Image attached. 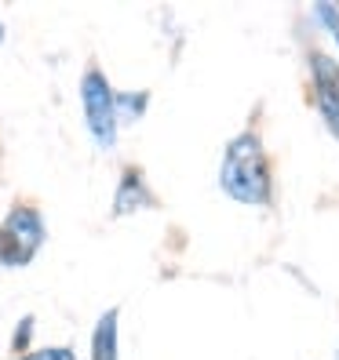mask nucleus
Listing matches in <instances>:
<instances>
[{
    "label": "nucleus",
    "mask_w": 339,
    "mask_h": 360,
    "mask_svg": "<svg viewBox=\"0 0 339 360\" xmlns=\"http://www.w3.org/2000/svg\"><path fill=\"white\" fill-rule=\"evenodd\" d=\"M113 110H117V124H135L150 110V91H113Z\"/></svg>",
    "instance_id": "nucleus-7"
},
{
    "label": "nucleus",
    "mask_w": 339,
    "mask_h": 360,
    "mask_svg": "<svg viewBox=\"0 0 339 360\" xmlns=\"http://www.w3.org/2000/svg\"><path fill=\"white\" fill-rule=\"evenodd\" d=\"M80 110H84V128H88L92 142L99 150H113L121 124L113 110V84L99 62H88L80 73Z\"/></svg>",
    "instance_id": "nucleus-3"
},
{
    "label": "nucleus",
    "mask_w": 339,
    "mask_h": 360,
    "mask_svg": "<svg viewBox=\"0 0 339 360\" xmlns=\"http://www.w3.org/2000/svg\"><path fill=\"white\" fill-rule=\"evenodd\" d=\"M18 360H77V353H73V346H33Z\"/></svg>",
    "instance_id": "nucleus-9"
},
{
    "label": "nucleus",
    "mask_w": 339,
    "mask_h": 360,
    "mask_svg": "<svg viewBox=\"0 0 339 360\" xmlns=\"http://www.w3.org/2000/svg\"><path fill=\"white\" fill-rule=\"evenodd\" d=\"M88 360H121V309L110 306L99 313L88 342Z\"/></svg>",
    "instance_id": "nucleus-6"
},
{
    "label": "nucleus",
    "mask_w": 339,
    "mask_h": 360,
    "mask_svg": "<svg viewBox=\"0 0 339 360\" xmlns=\"http://www.w3.org/2000/svg\"><path fill=\"white\" fill-rule=\"evenodd\" d=\"M48 244V222L37 204L18 200L0 219V269H26Z\"/></svg>",
    "instance_id": "nucleus-2"
},
{
    "label": "nucleus",
    "mask_w": 339,
    "mask_h": 360,
    "mask_svg": "<svg viewBox=\"0 0 339 360\" xmlns=\"http://www.w3.org/2000/svg\"><path fill=\"white\" fill-rule=\"evenodd\" d=\"M33 331H37V316H23V321L15 324V331H11V353H15V360L33 349Z\"/></svg>",
    "instance_id": "nucleus-8"
},
{
    "label": "nucleus",
    "mask_w": 339,
    "mask_h": 360,
    "mask_svg": "<svg viewBox=\"0 0 339 360\" xmlns=\"http://www.w3.org/2000/svg\"><path fill=\"white\" fill-rule=\"evenodd\" d=\"M310 88L317 113L328 124V131L339 139V62L325 51H310Z\"/></svg>",
    "instance_id": "nucleus-4"
},
{
    "label": "nucleus",
    "mask_w": 339,
    "mask_h": 360,
    "mask_svg": "<svg viewBox=\"0 0 339 360\" xmlns=\"http://www.w3.org/2000/svg\"><path fill=\"white\" fill-rule=\"evenodd\" d=\"M157 207V197L150 182H146V172L139 164H128L121 167V179H117V189H113V204H110V215L113 219H128V215H139V211H154Z\"/></svg>",
    "instance_id": "nucleus-5"
},
{
    "label": "nucleus",
    "mask_w": 339,
    "mask_h": 360,
    "mask_svg": "<svg viewBox=\"0 0 339 360\" xmlns=\"http://www.w3.org/2000/svg\"><path fill=\"white\" fill-rule=\"evenodd\" d=\"M219 186L230 200L248 207H270L273 204V172L259 131H238L226 142L223 164H219Z\"/></svg>",
    "instance_id": "nucleus-1"
},
{
    "label": "nucleus",
    "mask_w": 339,
    "mask_h": 360,
    "mask_svg": "<svg viewBox=\"0 0 339 360\" xmlns=\"http://www.w3.org/2000/svg\"><path fill=\"white\" fill-rule=\"evenodd\" d=\"M335 360H339V353H335Z\"/></svg>",
    "instance_id": "nucleus-12"
},
{
    "label": "nucleus",
    "mask_w": 339,
    "mask_h": 360,
    "mask_svg": "<svg viewBox=\"0 0 339 360\" xmlns=\"http://www.w3.org/2000/svg\"><path fill=\"white\" fill-rule=\"evenodd\" d=\"M314 15L328 26V33L335 37V44H339V8H335V4H317V8H314Z\"/></svg>",
    "instance_id": "nucleus-10"
},
{
    "label": "nucleus",
    "mask_w": 339,
    "mask_h": 360,
    "mask_svg": "<svg viewBox=\"0 0 339 360\" xmlns=\"http://www.w3.org/2000/svg\"><path fill=\"white\" fill-rule=\"evenodd\" d=\"M4 40H8V26H4V22H0V44H4Z\"/></svg>",
    "instance_id": "nucleus-11"
}]
</instances>
